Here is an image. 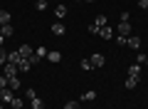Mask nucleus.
Masks as SVG:
<instances>
[{"mask_svg":"<svg viewBox=\"0 0 148 109\" xmlns=\"http://www.w3.org/2000/svg\"><path fill=\"white\" fill-rule=\"evenodd\" d=\"M12 94H15V92H12L10 87L0 89V102H3V104H12V99H15V97H12Z\"/></svg>","mask_w":148,"mask_h":109,"instance_id":"f257e3e1","label":"nucleus"},{"mask_svg":"<svg viewBox=\"0 0 148 109\" xmlns=\"http://www.w3.org/2000/svg\"><path fill=\"white\" fill-rule=\"evenodd\" d=\"M89 60H91V67H104V65H106V57L101 55V52H94Z\"/></svg>","mask_w":148,"mask_h":109,"instance_id":"f03ea898","label":"nucleus"},{"mask_svg":"<svg viewBox=\"0 0 148 109\" xmlns=\"http://www.w3.org/2000/svg\"><path fill=\"white\" fill-rule=\"evenodd\" d=\"M3 74H5V77H15V74H17V65L5 62V65H3Z\"/></svg>","mask_w":148,"mask_h":109,"instance_id":"7ed1b4c3","label":"nucleus"},{"mask_svg":"<svg viewBox=\"0 0 148 109\" xmlns=\"http://www.w3.org/2000/svg\"><path fill=\"white\" fill-rule=\"evenodd\" d=\"M116 30H119V35H123V37H131V22H119V27H116Z\"/></svg>","mask_w":148,"mask_h":109,"instance_id":"20e7f679","label":"nucleus"},{"mask_svg":"<svg viewBox=\"0 0 148 109\" xmlns=\"http://www.w3.org/2000/svg\"><path fill=\"white\" fill-rule=\"evenodd\" d=\"M126 47H131V50H141V37H138V35H131Z\"/></svg>","mask_w":148,"mask_h":109,"instance_id":"39448f33","label":"nucleus"},{"mask_svg":"<svg viewBox=\"0 0 148 109\" xmlns=\"http://www.w3.org/2000/svg\"><path fill=\"white\" fill-rule=\"evenodd\" d=\"M54 17H57V20H64V17H67V5H57L54 8Z\"/></svg>","mask_w":148,"mask_h":109,"instance_id":"423d86ee","label":"nucleus"},{"mask_svg":"<svg viewBox=\"0 0 148 109\" xmlns=\"http://www.w3.org/2000/svg\"><path fill=\"white\" fill-rule=\"evenodd\" d=\"M64 32H67V27H64L62 22H54V25H52V35H57V37H62Z\"/></svg>","mask_w":148,"mask_h":109,"instance_id":"0eeeda50","label":"nucleus"},{"mask_svg":"<svg viewBox=\"0 0 148 109\" xmlns=\"http://www.w3.org/2000/svg\"><path fill=\"white\" fill-rule=\"evenodd\" d=\"M32 67V62H30V57H22L20 62H17V69H20V72H27V69Z\"/></svg>","mask_w":148,"mask_h":109,"instance_id":"6e6552de","label":"nucleus"},{"mask_svg":"<svg viewBox=\"0 0 148 109\" xmlns=\"http://www.w3.org/2000/svg\"><path fill=\"white\" fill-rule=\"evenodd\" d=\"M20 60H22V55H20V52H17V50H12V52H8V62H12V65H17V62H20Z\"/></svg>","mask_w":148,"mask_h":109,"instance_id":"1a4fd4ad","label":"nucleus"},{"mask_svg":"<svg viewBox=\"0 0 148 109\" xmlns=\"http://www.w3.org/2000/svg\"><path fill=\"white\" fill-rule=\"evenodd\" d=\"M12 32H15V27H12V22H8V25H3V27H0V35H3V37H10Z\"/></svg>","mask_w":148,"mask_h":109,"instance_id":"9d476101","label":"nucleus"},{"mask_svg":"<svg viewBox=\"0 0 148 109\" xmlns=\"http://www.w3.org/2000/svg\"><path fill=\"white\" fill-rule=\"evenodd\" d=\"M47 60H49V62H52V65H57L59 60H62V52H57V50H52V52H47Z\"/></svg>","mask_w":148,"mask_h":109,"instance_id":"9b49d317","label":"nucleus"},{"mask_svg":"<svg viewBox=\"0 0 148 109\" xmlns=\"http://www.w3.org/2000/svg\"><path fill=\"white\" fill-rule=\"evenodd\" d=\"M22 55V57H32V55H35V50H32L30 45H20V50H17Z\"/></svg>","mask_w":148,"mask_h":109,"instance_id":"f8f14e48","label":"nucleus"},{"mask_svg":"<svg viewBox=\"0 0 148 109\" xmlns=\"http://www.w3.org/2000/svg\"><path fill=\"white\" fill-rule=\"evenodd\" d=\"M8 87H10L12 92H17V89H20V79L17 77H8Z\"/></svg>","mask_w":148,"mask_h":109,"instance_id":"ddd939ff","label":"nucleus"},{"mask_svg":"<svg viewBox=\"0 0 148 109\" xmlns=\"http://www.w3.org/2000/svg\"><path fill=\"white\" fill-rule=\"evenodd\" d=\"M99 37H104V40H111V37H114V30H111L109 25H106V27H101V32H99Z\"/></svg>","mask_w":148,"mask_h":109,"instance_id":"4468645a","label":"nucleus"},{"mask_svg":"<svg viewBox=\"0 0 148 109\" xmlns=\"http://www.w3.org/2000/svg\"><path fill=\"white\" fill-rule=\"evenodd\" d=\"M138 79H141V77H131V74H128V79H126V89H136V87H138Z\"/></svg>","mask_w":148,"mask_h":109,"instance_id":"2eb2a0df","label":"nucleus"},{"mask_svg":"<svg viewBox=\"0 0 148 109\" xmlns=\"http://www.w3.org/2000/svg\"><path fill=\"white\" fill-rule=\"evenodd\" d=\"M94 99H96V92H94V89H89V92L82 94V102H94Z\"/></svg>","mask_w":148,"mask_h":109,"instance_id":"dca6fc26","label":"nucleus"},{"mask_svg":"<svg viewBox=\"0 0 148 109\" xmlns=\"http://www.w3.org/2000/svg\"><path fill=\"white\" fill-rule=\"evenodd\" d=\"M30 107H32V109H45V102H42L40 97H35V99H30Z\"/></svg>","mask_w":148,"mask_h":109,"instance_id":"f3484780","label":"nucleus"},{"mask_svg":"<svg viewBox=\"0 0 148 109\" xmlns=\"http://www.w3.org/2000/svg\"><path fill=\"white\" fill-rule=\"evenodd\" d=\"M128 74H131V77H141V65H131V69H128Z\"/></svg>","mask_w":148,"mask_h":109,"instance_id":"a211bd4d","label":"nucleus"},{"mask_svg":"<svg viewBox=\"0 0 148 109\" xmlns=\"http://www.w3.org/2000/svg\"><path fill=\"white\" fill-rule=\"evenodd\" d=\"M35 57L37 60H45V57H47V47H37V50H35Z\"/></svg>","mask_w":148,"mask_h":109,"instance_id":"6ab92c4d","label":"nucleus"},{"mask_svg":"<svg viewBox=\"0 0 148 109\" xmlns=\"http://www.w3.org/2000/svg\"><path fill=\"white\" fill-rule=\"evenodd\" d=\"M10 22V12L8 10H0V25H8Z\"/></svg>","mask_w":148,"mask_h":109,"instance_id":"aec40b11","label":"nucleus"},{"mask_svg":"<svg viewBox=\"0 0 148 109\" xmlns=\"http://www.w3.org/2000/svg\"><path fill=\"white\" fill-rule=\"evenodd\" d=\"M94 25H99V27H106V25H109V20H106V15H99V17L94 20Z\"/></svg>","mask_w":148,"mask_h":109,"instance_id":"412c9836","label":"nucleus"},{"mask_svg":"<svg viewBox=\"0 0 148 109\" xmlns=\"http://www.w3.org/2000/svg\"><path fill=\"white\" fill-rule=\"evenodd\" d=\"M79 67L84 69V72H89V69H91V60H89V57H86V60H82V62H79Z\"/></svg>","mask_w":148,"mask_h":109,"instance_id":"4be33fe9","label":"nucleus"},{"mask_svg":"<svg viewBox=\"0 0 148 109\" xmlns=\"http://www.w3.org/2000/svg\"><path fill=\"white\" fill-rule=\"evenodd\" d=\"M8 62V52H5V47H0V67Z\"/></svg>","mask_w":148,"mask_h":109,"instance_id":"5701e85b","label":"nucleus"},{"mask_svg":"<svg viewBox=\"0 0 148 109\" xmlns=\"http://www.w3.org/2000/svg\"><path fill=\"white\" fill-rule=\"evenodd\" d=\"M116 45H119V47H126V45H128V37L119 35V37H116Z\"/></svg>","mask_w":148,"mask_h":109,"instance_id":"b1692460","label":"nucleus"},{"mask_svg":"<svg viewBox=\"0 0 148 109\" xmlns=\"http://www.w3.org/2000/svg\"><path fill=\"white\" fill-rule=\"evenodd\" d=\"M22 104H25V102H22L20 97H15V99H12V104H10V107H12V109H22Z\"/></svg>","mask_w":148,"mask_h":109,"instance_id":"393cba45","label":"nucleus"},{"mask_svg":"<svg viewBox=\"0 0 148 109\" xmlns=\"http://www.w3.org/2000/svg\"><path fill=\"white\" fill-rule=\"evenodd\" d=\"M146 60H148V55H143V52H138V55H136V62L138 65H146Z\"/></svg>","mask_w":148,"mask_h":109,"instance_id":"a878e982","label":"nucleus"},{"mask_svg":"<svg viewBox=\"0 0 148 109\" xmlns=\"http://www.w3.org/2000/svg\"><path fill=\"white\" fill-rule=\"evenodd\" d=\"M64 109H79V104L74 102V99H69V102H67V104H64Z\"/></svg>","mask_w":148,"mask_h":109,"instance_id":"bb28decb","label":"nucleus"},{"mask_svg":"<svg viewBox=\"0 0 148 109\" xmlns=\"http://www.w3.org/2000/svg\"><path fill=\"white\" fill-rule=\"evenodd\" d=\"M89 32H91V35H99V32H101V27H99V25H94V22H91V25H89Z\"/></svg>","mask_w":148,"mask_h":109,"instance_id":"cd10ccee","label":"nucleus"},{"mask_svg":"<svg viewBox=\"0 0 148 109\" xmlns=\"http://www.w3.org/2000/svg\"><path fill=\"white\" fill-rule=\"evenodd\" d=\"M37 10H40V12L47 10V0H37Z\"/></svg>","mask_w":148,"mask_h":109,"instance_id":"c85d7f7f","label":"nucleus"},{"mask_svg":"<svg viewBox=\"0 0 148 109\" xmlns=\"http://www.w3.org/2000/svg\"><path fill=\"white\" fill-rule=\"evenodd\" d=\"M128 17H131V12H121L119 15V22H128Z\"/></svg>","mask_w":148,"mask_h":109,"instance_id":"c756f323","label":"nucleus"},{"mask_svg":"<svg viewBox=\"0 0 148 109\" xmlns=\"http://www.w3.org/2000/svg\"><path fill=\"white\" fill-rule=\"evenodd\" d=\"M8 87V77H5V74H0V89H5Z\"/></svg>","mask_w":148,"mask_h":109,"instance_id":"7c9ffc66","label":"nucleus"},{"mask_svg":"<svg viewBox=\"0 0 148 109\" xmlns=\"http://www.w3.org/2000/svg\"><path fill=\"white\" fill-rule=\"evenodd\" d=\"M25 97H27V99H35L37 94H35V89H25Z\"/></svg>","mask_w":148,"mask_h":109,"instance_id":"2f4dec72","label":"nucleus"},{"mask_svg":"<svg viewBox=\"0 0 148 109\" xmlns=\"http://www.w3.org/2000/svg\"><path fill=\"white\" fill-rule=\"evenodd\" d=\"M138 8H143V10H148V0H138Z\"/></svg>","mask_w":148,"mask_h":109,"instance_id":"473e14b6","label":"nucleus"},{"mask_svg":"<svg viewBox=\"0 0 148 109\" xmlns=\"http://www.w3.org/2000/svg\"><path fill=\"white\" fill-rule=\"evenodd\" d=\"M3 40H5V37H3V35H0V47H3Z\"/></svg>","mask_w":148,"mask_h":109,"instance_id":"72a5a7b5","label":"nucleus"},{"mask_svg":"<svg viewBox=\"0 0 148 109\" xmlns=\"http://www.w3.org/2000/svg\"><path fill=\"white\" fill-rule=\"evenodd\" d=\"M84 3H94V0H84Z\"/></svg>","mask_w":148,"mask_h":109,"instance_id":"f704fd0d","label":"nucleus"},{"mask_svg":"<svg viewBox=\"0 0 148 109\" xmlns=\"http://www.w3.org/2000/svg\"><path fill=\"white\" fill-rule=\"evenodd\" d=\"M0 109H3V102H0Z\"/></svg>","mask_w":148,"mask_h":109,"instance_id":"c9c22d12","label":"nucleus"},{"mask_svg":"<svg viewBox=\"0 0 148 109\" xmlns=\"http://www.w3.org/2000/svg\"><path fill=\"white\" fill-rule=\"evenodd\" d=\"M146 65H148V60H146Z\"/></svg>","mask_w":148,"mask_h":109,"instance_id":"e433bc0d","label":"nucleus"}]
</instances>
